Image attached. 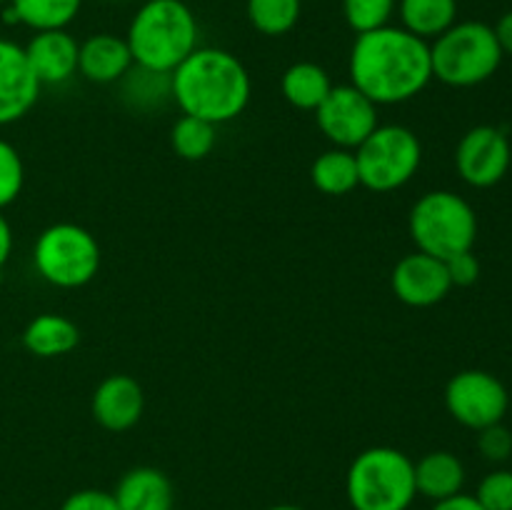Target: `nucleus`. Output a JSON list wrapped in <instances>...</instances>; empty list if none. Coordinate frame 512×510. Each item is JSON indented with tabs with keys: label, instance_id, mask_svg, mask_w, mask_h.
<instances>
[{
	"label": "nucleus",
	"instance_id": "nucleus-15",
	"mask_svg": "<svg viewBox=\"0 0 512 510\" xmlns=\"http://www.w3.org/2000/svg\"><path fill=\"white\" fill-rule=\"evenodd\" d=\"M143 405V390L128 375H110L93 395L95 420L115 433L133 428L143 415Z\"/></svg>",
	"mask_w": 512,
	"mask_h": 510
},
{
	"label": "nucleus",
	"instance_id": "nucleus-32",
	"mask_svg": "<svg viewBox=\"0 0 512 510\" xmlns=\"http://www.w3.org/2000/svg\"><path fill=\"white\" fill-rule=\"evenodd\" d=\"M60 510H120L113 493L105 490H78L70 495Z\"/></svg>",
	"mask_w": 512,
	"mask_h": 510
},
{
	"label": "nucleus",
	"instance_id": "nucleus-14",
	"mask_svg": "<svg viewBox=\"0 0 512 510\" xmlns=\"http://www.w3.org/2000/svg\"><path fill=\"white\" fill-rule=\"evenodd\" d=\"M80 43L68 30H40L25 45V58L38 83H65L78 70Z\"/></svg>",
	"mask_w": 512,
	"mask_h": 510
},
{
	"label": "nucleus",
	"instance_id": "nucleus-23",
	"mask_svg": "<svg viewBox=\"0 0 512 510\" xmlns=\"http://www.w3.org/2000/svg\"><path fill=\"white\" fill-rule=\"evenodd\" d=\"M313 183L315 188L323 190L328 195H345L360 185L358 163H355V153L340 148L328 150L320 155L313 163Z\"/></svg>",
	"mask_w": 512,
	"mask_h": 510
},
{
	"label": "nucleus",
	"instance_id": "nucleus-9",
	"mask_svg": "<svg viewBox=\"0 0 512 510\" xmlns=\"http://www.w3.org/2000/svg\"><path fill=\"white\" fill-rule=\"evenodd\" d=\"M445 405L460 425L483 430L488 425L503 423L510 395L493 373L463 370L450 378L448 388H445Z\"/></svg>",
	"mask_w": 512,
	"mask_h": 510
},
{
	"label": "nucleus",
	"instance_id": "nucleus-5",
	"mask_svg": "<svg viewBox=\"0 0 512 510\" xmlns=\"http://www.w3.org/2000/svg\"><path fill=\"white\" fill-rule=\"evenodd\" d=\"M500 63H503V50L495 38V30L480 20L455 23L430 45L433 78L453 88L485 83L490 75H495Z\"/></svg>",
	"mask_w": 512,
	"mask_h": 510
},
{
	"label": "nucleus",
	"instance_id": "nucleus-36",
	"mask_svg": "<svg viewBox=\"0 0 512 510\" xmlns=\"http://www.w3.org/2000/svg\"><path fill=\"white\" fill-rule=\"evenodd\" d=\"M268 510H303V508H298V505H275V508H268Z\"/></svg>",
	"mask_w": 512,
	"mask_h": 510
},
{
	"label": "nucleus",
	"instance_id": "nucleus-33",
	"mask_svg": "<svg viewBox=\"0 0 512 510\" xmlns=\"http://www.w3.org/2000/svg\"><path fill=\"white\" fill-rule=\"evenodd\" d=\"M433 510H485V508L478 503L475 495L458 493V495H450V498L445 500H435Z\"/></svg>",
	"mask_w": 512,
	"mask_h": 510
},
{
	"label": "nucleus",
	"instance_id": "nucleus-35",
	"mask_svg": "<svg viewBox=\"0 0 512 510\" xmlns=\"http://www.w3.org/2000/svg\"><path fill=\"white\" fill-rule=\"evenodd\" d=\"M10 250H13V230H10V223L5 220V215H0V270L8 263Z\"/></svg>",
	"mask_w": 512,
	"mask_h": 510
},
{
	"label": "nucleus",
	"instance_id": "nucleus-27",
	"mask_svg": "<svg viewBox=\"0 0 512 510\" xmlns=\"http://www.w3.org/2000/svg\"><path fill=\"white\" fill-rule=\"evenodd\" d=\"M393 13L395 0H343L345 23L358 35L385 28Z\"/></svg>",
	"mask_w": 512,
	"mask_h": 510
},
{
	"label": "nucleus",
	"instance_id": "nucleus-31",
	"mask_svg": "<svg viewBox=\"0 0 512 510\" xmlns=\"http://www.w3.org/2000/svg\"><path fill=\"white\" fill-rule=\"evenodd\" d=\"M445 268H448L450 283L453 285H473L480 278V260L475 258L473 250H465V253L453 255V258L445 260Z\"/></svg>",
	"mask_w": 512,
	"mask_h": 510
},
{
	"label": "nucleus",
	"instance_id": "nucleus-12",
	"mask_svg": "<svg viewBox=\"0 0 512 510\" xmlns=\"http://www.w3.org/2000/svg\"><path fill=\"white\" fill-rule=\"evenodd\" d=\"M450 283L445 260L433 258L428 253L405 255L393 270V290L403 303L413 308H428L440 303L450 293Z\"/></svg>",
	"mask_w": 512,
	"mask_h": 510
},
{
	"label": "nucleus",
	"instance_id": "nucleus-17",
	"mask_svg": "<svg viewBox=\"0 0 512 510\" xmlns=\"http://www.w3.org/2000/svg\"><path fill=\"white\" fill-rule=\"evenodd\" d=\"M120 510H173V485L155 468H133L115 488Z\"/></svg>",
	"mask_w": 512,
	"mask_h": 510
},
{
	"label": "nucleus",
	"instance_id": "nucleus-11",
	"mask_svg": "<svg viewBox=\"0 0 512 510\" xmlns=\"http://www.w3.org/2000/svg\"><path fill=\"white\" fill-rule=\"evenodd\" d=\"M510 140L493 125H478L468 130L455 150V165L460 178L473 188H493L510 168Z\"/></svg>",
	"mask_w": 512,
	"mask_h": 510
},
{
	"label": "nucleus",
	"instance_id": "nucleus-18",
	"mask_svg": "<svg viewBox=\"0 0 512 510\" xmlns=\"http://www.w3.org/2000/svg\"><path fill=\"white\" fill-rule=\"evenodd\" d=\"M465 468L458 455L448 450H435L415 465V488L430 500H445L450 495L463 493Z\"/></svg>",
	"mask_w": 512,
	"mask_h": 510
},
{
	"label": "nucleus",
	"instance_id": "nucleus-6",
	"mask_svg": "<svg viewBox=\"0 0 512 510\" xmlns=\"http://www.w3.org/2000/svg\"><path fill=\"white\" fill-rule=\"evenodd\" d=\"M410 235L420 253L448 260L473 250L478 238V218L465 198L450 190H433L410 210Z\"/></svg>",
	"mask_w": 512,
	"mask_h": 510
},
{
	"label": "nucleus",
	"instance_id": "nucleus-8",
	"mask_svg": "<svg viewBox=\"0 0 512 510\" xmlns=\"http://www.w3.org/2000/svg\"><path fill=\"white\" fill-rule=\"evenodd\" d=\"M33 263L48 283L58 288H80L100 268L98 240L75 223H55L35 240Z\"/></svg>",
	"mask_w": 512,
	"mask_h": 510
},
{
	"label": "nucleus",
	"instance_id": "nucleus-29",
	"mask_svg": "<svg viewBox=\"0 0 512 510\" xmlns=\"http://www.w3.org/2000/svg\"><path fill=\"white\" fill-rule=\"evenodd\" d=\"M475 498L485 510H512V470H493L485 475Z\"/></svg>",
	"mask_w": 512,
	"mask_h": 510
},
{
	"label": "nucleus",
	"instance_id": "nucleus-1",
	"mask_svg": "<svg viewBox=\"0 0 512 510\" xmlns=\"http://www.w3.org/2000/svg\"><path fill=\"white\" fill-rule=\"evenodd\" d=\"M350 78L375 105L405 103L433 80L428 40L393 25L360 33L350 50Z\"/></svg>",
	"mask_w": 512,
	"mask_h": 510
},
{
	"label": "nucleus",
	"instance_id": "nucleus-34",
	"mask_svg": "<svg viewBox=\"0 0 512 510\" xmlns=\"http://www.w3.org/2000/svg\"><path fill=\"white\" fill-rule=\"evenodd\" d=\"M493 30H495V38H498L503 55L505 53L512 55V10L498 20V25H495Z\"/></svg>",
	"mask_w": 512,
	"mask_h": 510
},
{
	"label": "nucleus",
	"instance_id": "nucleus-28",
	"mask_svg": "<svg viewBox=\"0 0 512 510\" xmlns=\"http://www.w3.org/2000/svg\"><path fill=\"white\" fill-rule=\"evenodd\" d=\"M25 170L18 150L10 143L0 140V208L13 203L23 190Z\"/></svg>",
	"mask_w": 512,
	"mask_h": 510
},
{
	"label": "nucleus",
	"instance_id": "nucleus-25",
	"mask_svg": "<svg viewBox=\"0 0 512 510\" xmlns=\"http://www.w3.org/2000/svg\"><path fill=\"white\" fill-rule=\"evenodd\" d=\"M173 148L180 158L185 160H203L205 155H210V150L215 148V125L208 123L203 118H193V115H183L178 123L173 125Z\"/></svg>",
	"mask_w": 512,
	"mask_h": 510
},
{
	"label": "nucleus",
	"instance_id": "nucleus-4",
	"mask_svg": "<svg viewBox=\"0 0 512 510\" xmlns=\"http://www.w3.org/2000/svg\"><path fill=\"white\" fill-rule=\"evenodd\" d=\"M345 490L355 510H408L418 495L415 463L395 448H370L350 465Z\"/></svg>",
	"mask_w": 512,
	"mask_h": 510
},
{
	"label": "nucleus",
	"instance_id": "nucleus-16",
	"mask_svg": "<svg viewBox=\"0 0 512 510\" xmlns=\"http://www.w3.org/2000/svg\"><path fill=\"white\" fill-rule=\"evenodd\" d=\"M133 55H130L125 38L110 33H98L80 43L78 70L93 83H115L133 68Z\"/></svg>",
	"mask_w": 512,
	"mask_h": 510
},
{
	"label": "nucleus",
	"instance_id": "nucleus-20",
	"mask_svg": "<svg viewBox=\"0 0 512 510\" xmlns=\"http://www.w3.org/2000/svg\"><path fill=\"white\" fill-rule=\"evenodd\" d=\"M398 10L403 28L428 40L453 28L458 18V0H400Z\"/></svg>",
	"mask_w": 512,
	"mask_h": 510
},
{
	"label": "nucleus",
	"instance_id": "nucleus-24",
	"mask_svg": "<svg viewBox=\"0 0 512 510\" xmlns=\"http://www.w3.org/2000/svg\"><path fill=\"white\" fill-rule=\"evenodd\" d=\"M120 80H123V100L130 108L150 110L163 105L168 98H173L170 73H155V70L135 65Z\"/></svg>",
	"mask_w": 512,
	"mask_h": 510
},
{
	"label": "nucleus",
	"instance_id": "nucleus-22",
	"mask_svg": "<svg viewBox=\"0 0 512 510\" xmlns=\"http://www.w3.org/2000/svg\"><path fill=\"white\" fill-rule=\"evenodd\" d=\"M18 23L40 30H65L80 13L83 0H10Z\"/></svg>",
	"mask_w": 512,
	"mask_h": 510
},
{
	"label": "nucleus",
	"instance_id": "nucleus-2",
	"mask_svg": "<svg viewBox=\"0 0 512 510\" xmlns=\"http://www.w3.org/2000/svg\"><path fill=\"white\" fill-rule=\"evenodd\" d=\"M170 90L185 115L208 123L238 118L250 100V75L233 53L220 48H195L170 73Z\"/></svg>",
	"mask_w": 512,
	"mask_h": 510
},
{
	"label": "nucleus",
	"instance_id": "nucleus-19",
	"mask_svg": "<svg viewBox=\"0 0 512 510\" xmlns=\"http://www.w3.org/2000/svg\"><path fill=\"white\" fill-rule=\"evenodd\" d=\"M78 328L73 320L63 318V315L45 313L30 320L28 328L23 333L25 348L40 358H55V355H65L78 345Z\"/></svg>",
	"mask_w": 512,
	"mask_h": 510
},
{
	"label": "nucleus",
	"instance_id": "nucleus-26",
	"mask_svg": "<svg viewBox=\"0 0 512 510\" xmlns=\"http://www.w3.org/2000/svg\"><path fill=\"white\" fill-rule=\"evenodd\" d=\"M300 18V0H248V20L263 35H285Z\"/></svg>",
	"mask_w": 512,
	"mask_h": 510
},
{
	"label": "nucleus",
	"instance_id": "nucleus-30",
	"mask_svg": "<svg viewBox=\"0 0 512 510\" xmlns=\"http://www.w3.org/2000/svg\"><path fill=\"white\" fill-rule=\"evenodd\" d=\"M478 450L483 453L485 460L493 463H503L512 455V433L503 423L488 425V428L478 430Z\"/></svg>",
	"mask_w": 512,
	"mask_h": 510
},
{
	"label": "nucleus",
	"instance_id": "nucleus-21",
	"mask_svg": "<svg viewBox=\"0 0 512 510\" xmlns=\"http://www.w3.org/2000/svg\"><path fill=\"white\" fill-rule=\"evenodd\" d=\"M330 78L320 65L295 63L283 75V95L300 110H315L330 93Z\"/></svg>",
	"mask_w": 512,
	"mask_h": 510
},
{
	"label": "nucleus",
	"instance_id": "nucleus-13",
	"mask_svg": "<svg viewBox=\"0 0 512 510\" xmlns=\"http://www.w3.org/2000/svg\"><path fill=\"white\" fill-rule=\"evenodd\" d=\"M40 83L30 70L25 48L0 38V125L23 118L38 100Z\"/></svg>",
	"mask_w": 512,
	"mask_h": 510
},
{
	"label": "nucleus",
	"instance_id": "nucleus-37",
	"mask_svg": "<svg viewBox=\"0 0 512 510\" xmlns=\"http://www.w3.org/2000/svg\"><path fill=\"white\" fill-rule=\"evenodd\" d=\"M0 3H10V0H0Z\"/></svg>",
	"mask_w": 512,
	"mask_h": 510
},
{
	"label": "nucleus",
	"instance_id": "nucleus-10",
	"mask_svg": "<svg viewBox=\"0 0 512 510\" xmlns=\"http://www.w3.org/2000/svg\"><path fill=\"white\" fill-rule=\"evenodd\" d=\"M325 138L340 148H358L378 128V105L365 98L355 85H335L315 108Z\"/></svg>",
	"mask_w": 512,
	"mask_h": 510
},
{
	"label": "nucleus",
	"instance_id": "nucleus-3",
	"mask_svg": "<svg viewBox=\"0 0 512 510\" xmlns=\"http://www.w3.org/2000/svg\"><path fill=\"white\" fill-rule=\"evenodd\" d=\"M133 63L155 73H173L198 48V20L183 0H145L128 28Z\"/></svg>",
	"mask_w": 512,
	"mask_h": 510
},
{
	"label": "nucleus",
	"instance_id": "nucleus-7",
	"mask_svg": "<svg viewBox=\"0 0 512 510\" xmlns=\"http://www.w3.org/2000/svg\"><path fill=\"white\" fill-rule=\"evenodd\" d=\"M420 160L423 148L418 135L405 125H378L355 153L360 185L375 193H388L408 183L418 173Z\"/></svg>",
	"mask_w": 512,
	"mask_h": 510
}]
</instances>
